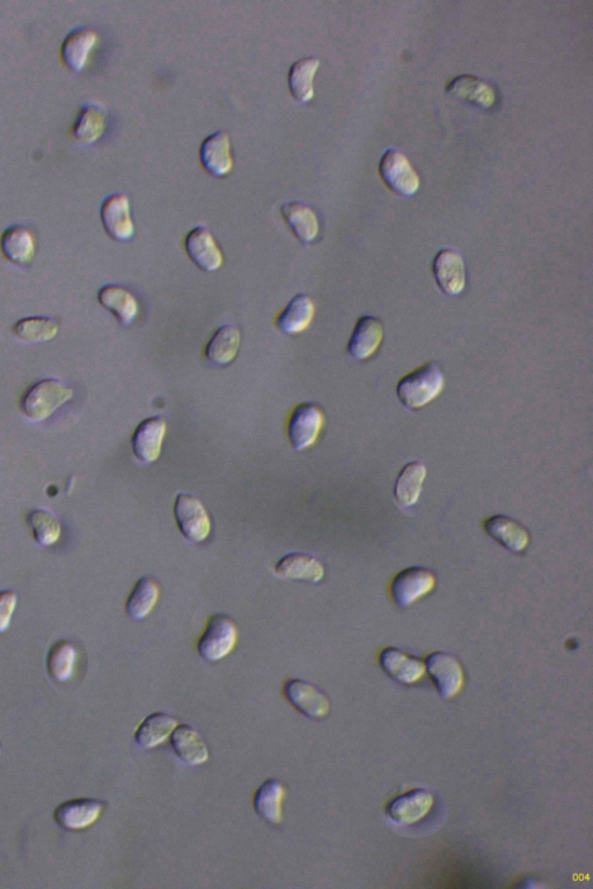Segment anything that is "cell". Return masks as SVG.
<instances>
[{"instance_id": "obj_18", "label": "cell", "mask_w": 593, "mask_h": 889, "mask_svg": "<svg viewBox=\"0 0 593 889\" xmlns=\"http://www.w3.org/2000/svg\"><path fill=\"white\" fill-rule=\"evenodd\" d=\"M0 253L5 260L17 264V266H26L31 263L36 253L33 231L20 224L7 227L0 237Z\"/></svg>"}, {"instance_id": "obj_12", "label": "cell", "mask_w": 593, "mask_h": 889, "mask_svg": "<svg viewBox=\"0 0 593 889\" xmlns=\"http://www.w3.org/2000/svg\"><path fill=\"white\" fill-rule=\"evenodd\" d=\"M185 251L197 268L207 273L221 269L224 255L207 227L197 226L185 238Z\"/></svg>"}, {"instance_id": "obj_7", "label": "cell", "mask_w": 593, "mask_h": 889, "mask_svg": "<svg viewBox=\"0 0 593 889\" xmlns=\"http://www.w3.org/2000/svg\"><path fill=\"white\" fill-rule=\"evenodd\" d=\"M379 172L386 186L401 196H414L421 187L419 174L399 151L390 150L384 154Z\"/></svg>"}, {"instance_id": "obj_9", "label": "cell", "mask_w": 593, "mask_h": 889, "mask_svg": "<svg viewBox=\"0 0 593 889\" xmlns=\"http://www.w3.org/2000/svg\"><path fill=\"white\" fill-rule=\"evenodd\" d=\"M283 695L300 714L311 719H322L331 711V701L325 693L310 682L288 679L283 685Z\"/></svg>"}, {"instance_id": "obj_2", "label": "cell", "mask_w": 593, "mask_h": 889, "mask_svg": "<svg viewBox=\"0 0 593 889\" xmlns=\"http://www.w3.org/2000/svg\"><path fill=\"white\" fill-rule=\"evenodd\" d=\"M444 382L441 366L436 362H429L400 379L397 386L398 398L408 409H422L438 398L443 391Z\"/></svg>"}, {"instance_id": "obj_21", "label": "cell", "mask_w": 593, "mask_h": 889, "mask_svg": "<svg viewBox=\"0 0 593 889\" xmlns=\"http://www.w3.org/2000/svg\"><path fill=\"white\" fill-rule=\"evenodd\" d=\"M99 304L111 312L124 327L133 325L139 314L136 297L123 286L107 284L98 292Z\"/></svg>"}, {"instance_id": "obj_34", "label": "cell", "mask_w": 593, "mask_h": 889, "mask_svg": "<svg viewBox=\"0 0 593 889\" xmlns=\"http://www.w3.org/2000/svg\"><path fill=\"white\" fill-rule=\"evenodd\" d=\"M78 652L75 644L61 639L51 646L47 657L48 673L54 681L65 683L75 674Z\"/></svg>"}, {"instance_id": "obj_26", "label": "cell", "mask_w": 593, "mask_h": 889, "mask_svg": "<svg viewBox=\"0 0 593 889\" xmlns=\"http://www.w3.org/2000/svg\"><path fill=\"white\" fill-rule=\"evenodd\" d=\"M483 528L490 538L512 553H523L530 545L529 532L509 517H490L483 523Z\"/></svg>"}, {"instance_id": "obj_29", "label": "cell", "mask_w": 593, "mask_h": 889, "mask_svg": "<svg viewBox=\"0 0 593 889\" xmlns=\"http://www.w3.org/2000/svg\"><path fill=\"white\" fill-rule=\"evenodd\" d=\"M179 720L166 712H155L146 717L137 727L136 744L143 749L156 748L172 736Z\"/></svg>"}, {"instance_id": "obj_35", "label": "cell", "mask_w": 593, "mask_h": 889, "mask_svg": "<svg viewBox=\"0 0 593 889\" xmlns=\"http://www.w3.org/2000/svg\"><path fill=\"white\" fill-rule=\"evenodd\" d=\"M446 91L481 108L493 107L496 101L493 88L472 76H460L453 79Z\"/></svg>"}, {"instance_id": "obj_11", "label": "cell", "mask_w": 593, "mask_h": 889, "mask_svg": "<svg viewBox=\"0 0 593 889\" xmlns=\"http://www.w3.org/2000/svg\"><path fill=\"white\" fill-rule=\"evenodd\" d=\"M100 217L108 237L115 241H129L135 235L130 201L126 194L108 195L101 203Z\"/></svg>"}, {"instance_id": "obj_36", "label": "cell", "mask_w": 593, "mask_h": 889, "mask_svg": "<svg viewBox=\"0 0 593 889\" xmlns=\"http://www.w3.org/2000/svg\"><path fill=\"white\" fill-rule=\"evenodd\" d=\"M58 323L45 317L24 318L12 327V334L21 342L43 343L54 340L58 334Z\"/></svg>"}, {"instance_id": "obj_31", "label": "cell", "mask_w": 593, "mask_h": 889, "mask_svg": "<svg viewBox=\"0 0 593 889\" xmlns=\"http://www.w3.org/2000/svg\"><path fill=\"white\" fill-rule=\"evenodd\" d=\"M160 589L155 578L150 576L138 579L126 602V612L130 619L142 621L155 609Z\"/></svg>"}, {"instance_id": "obj_19", "label": "cell", "mask_w": 593, "mask_h": 889, "mask_svg": "<svg viewBox=\"0 0 593 889\" xmlns=\"http://www.w3.org/2000/svg\"><path fill=\"white\" fill-rule=\"evenodd\" d=\"M379 661L388 677L402 685H414L427 671L426 665L420 659L395 648L385 649Z\"/></svg>"}, {"instance_id": "obj_32", "label": "cell", "mask_w": 593, "mask_h": 889, "mask_svg": "<svg viewBox=\"0 0 593 889\" xmlns=\"http://www.w3.org/2000/svg\"><path fill=\"white\" fill-rule=\"evenodd\" d=\"M320 66L316 57H307L292 64L289 71V88L298 104H307L314 98V78Z\"/></svg>"}, {"instance_id": "obj_8", "label": "cell", "mask_w": 593, "mask_h": 889, "mask_svg": "<svg viewBox=\"0 0 593 889\" xmlns=\"http://www.w3.org/2000/svg\"><path fill=\"white\" fill-rule=\"evenodd\" d=\"M427 671L444 700L457 696L465 683L464 668L456 657L445 652H434L427 658Z\"/></svg>"}, {"instance_id": "obj_22", "label": "cell", "mask_w": 593, "mask_h": 889, "mask_svg": "<svg viewBox=\"0 0 593 889\" xmlns=\"http://www.w3.org/2000/svg\"><path fill=\"white\" fill-rule=\"evenodd\" d=\"M383 340V323L377 318L362 317L350 337L348 354L356 360L368 359L376 354Z\"/></svg>"}, {"instance_id": "obj_27", "label": "cell", "mask_w": 593, "mask_h": 889, "mask_svg": "<svg viewBox=\"0 0 593 889\" xmlns=\"http://www.w3.org/2000/svg\"><path fill=\"white\" fill-rule=\"evenodd\" d=\"M277 577L282 579L304 580L317 584L325 577V568L316 557L292 553L285 555L275 565Z\"/></svg>"}, {"instance_id": "obj_5", "label": "cell", "mask_w": 593, "mask_h": 889, "mask_svg": "<svg viewBox=\"0 0 593 889\" xmlns=\"http://www.w3.org/2000/svg\"><path fill=\"white\" fill-rule=\"evenodd\" d=\"M437 578L433 571L413 567L402 570L392 579L390 592L395 606L407 608L435 590Z\"/></svg>"}, {"instance_id": "obj_16", "label": "cell", "mask_w": 593, "mask_h": 889, "mask_svg": "<svg viewBox=\"0 0 593 889\" xmlns=\"http://www.w3.org/2000/svg\"><path fill=\"white\" fill-rule=\"evenodd\" d=\"M200 160L203 170L214 178L222 179L228 176L234 166L228 132L217 131L204 139L200 148Z\"/></svg>"}, {"instance_id": "obj_15", "label": "cell", "mask_w": 593, "mask_h": 889, "mask_svg": "<svg viewBox=\"0 0 593 889\" xmlns=\"http://www.w3.org/2000/svg\"><path fill=\"white\" fill-rule=\"evenodd\" d=\"M166 431V421L159 416L146 418L138 424L131 437V446L139 462L150 465L157 461L163 448Z\"/></svg>"}, {"instance_id": "obj_20", "label": "cell", "mask_w": 593, "mask_h": 889, "mask_svg": "<svg viewBox=\"0 0 593 889\" xmlns=\"http://www.w3.org/2000/svg\"><path fill=\"white\" fill-rule=\"evenodd\" d=\"M285 797H287L285 785L277 778H268L254 793V810L268 824L281 825Z\"/></svg>"}, {"instance_id": "obj_25", "label": "cell", "mask_w": 593, "mask_h": 889, "mask_svg": "<svg viewBox=\"0 0 593 889\" xmlns=\"http://www.w3.org/2000/svg\"><path fill=\"white\" fill-rule=\"evenodd\" d=\"M106 128L105 109L95 102H87L78 112L71 135L79 144L92 145L104 136Z\"/></svg>"}, {"instance_id": "obj_6", "label": "cell", "mask_w": 593, "mask_h": 889, "mask_svg": "<svg viewBox=\"0 0 593 889\" xmlns=\"http://www.w3.org/2000/svg\"><path fill=\"white\" fill-rule=\"evenodd\" d=\"M174 517L179 531L188 541L201 543L209 538L211 520L199 498L179 494L174 502Z\"/></svg>"}, {"instance_id": "obj_38", "label": "cell", "mask_w": 593, "mask_h": 889, "mask_svg": "<svg viewBox=\"0 0 593 889\" xmlns=\"http://www.w3.org/2000/svg\"><path fill=\"white\" fill-rule=\"evenodd\" d=\"M17 604L18 597L16 593L7 590L0 591V634H4L9 630Z\"/></svg>"}, {"instance_id": "obj_1", "label": "cell", "mask_w": 593, "mask_h": 889, "mask_svg": "<svg viewBox=\"0 0 593 889\" xmlns=\"http://www.w3.org/2000/svg\"><path fill=\"white\" fill-rule=\"evenodd\" d=\"M73 398L72 388L58 379H43L29 386L21 396L19 408L28 421L40 423Z\"/></svg>"}, {"instance_id": "obj_24", "label": "cell", "mask_w": 593, "mask_h": 889, "mask_svg": "<svg viewBox=\"0 0 593 889\" xmlns=\"http://www.w3.org/2000/svg\"><path fill=\"white\" fill-rule=\"evenodd\" d=\"M175 755L187 766L197 767L208 762L209 748L197 731L189 725L178 726L171 736Z\"/></svg>"}, {"instance_id": "obj_17", "label": "cell", "mask_w": 593, "mask_h": 889, "mask_svg": "<svg viewBox=\"0 0 593 889\" xmlns=\"http://www.w3.org/2000/svg\"><path fill=\"white\" fill-rule=\"evenodd\" d=\"M436 282L446 295L458 296L466 285V270L463 257L451 249H442L433 262Z\"/></svg>"}, {"instance_id": "obj_39", "label": "cell", "mask_w": 593, "mask_h": 889, "mask_svg": "<svg viewBox=\"0 0 593 889\" xmlns=\"http://www.w3.org/2000/svg\"><path fill=\"white\" fill-rule=\"evenodd\" d=\"M0 755H2V747H0Z\"/></svg>"}, {"instance_id": "obj_33", "label": "cell", "mask_w": 593, "mask_h": 889, "mask_svg": "<svg viewBox=\"0 0 593 889\" xmlns=\"http://www.w3.org/2000/svg\"><path fill=\"white\" fill-rule=\"evenodd\" d=\"M426 477L427 469L422 462H411L402 468L394 486V496L397 502L405 508L415 505L422 494Z\"/></svg>"}, {"instance_id": "obj_14", "label": "cell", "mask_w": 593, "mask_h": 889, "mask_svg": "<svg viewBox=\"0 0 593 889\" xmlns=\"http://www.w3.org/2000/svg\"><path fill=\"white\" fill-rule=\"evenodd\" d=\"M99 43V35L92 28L73 29L61 46V60L69 71L80 73L90 64L91 56Z\"/></svg>"}, {"instance_id": "obj_10", "label": "cell", "mask_w": 593, "mask_h": 889, "mask_svg": "<svg viewBox=\"0 0 593 889\" xmlns=\"http://www.w3.org/2000/svg\"><path fill=\"white\" fill-rule=\"evenodd\" d=\"M105 808L106 803L99 799H71L55 808L54 820L63 829L80 832L92 827L101 818Z\"/></svg>"}, {"instance_id": "obj_23", "label": "cell", "mask_w": 593, "mask_h": 889, "mask_svg": "<svg viewBox=\"0 0 593 889\" xmlns=\"http://www.w3.org/2000/svg\"><path fill=\"white\" fill-rule=\"evenodd\" d=\"M314 317H316L314 301L309 296L297 295L281 313H278L275 326L284 334L298 335L310 328Z\"/></svg>"}, {"instance_id": "obj_30", "label": "cell", "mask_w": 593, "mask_h": 889, "mask_svg": "<svg viewBox=\"0 0 593 889\" xmlns=\"http://www.w3.org/2000/svg\"><path fill=\"white\" fill-rule=\"evenodd\" d=\"M241 344V334L237 327L225 325L216 330L208 342L204 356L215 366H228L237 357Z\"/></svg>"}, {"instance_id": "obj_13", "label": "cell", "mask_w": 593, "mask_h": 889, "mask_svg": "<svg viewBox=\"0 0 593 889\" xmlns=\"http://www.w3.org/2000/svg\"><path fill=\"white\" fill-rule=\"evenodd\" d=\"M433 793L415 789L395 798L387 806V817L400 826H412L420 822L433 810Z\"/></svg>"}, {"instance_id": "obj_4", "label": "cell", "mask_w": 593, "mask_h": 889, "mask_svg": "<svg viewBox=\"0 0 593 889\" xmlns=\"http://www.w3.org/2000/svg\"><path fill=\"white\" fill-rule=\"evenodd\" d=\"M326 424L324 410L316 403H300L291 411L288 438L295 451H304L318 442Z\"/></svg>"}, {"instance_id": "obj_28", "label": "cell", "mask_w": 593, "mask_h": 889, "mask_svg": "<svg viewBox=\"0 0 593 889\" xmlns=\"http://www.w3.org/2000/svg\"><path fill=\"white\" fill-rule=\"evenodd\" d=\"M281 213L292 233L303 245H311L318 239L320 224L317 213L306 204L285 203L282 205Z\"/></svg>"}, {"instance_id": "obj_37", "label": "cell", "mask_w": 593, "mask_h": 889, "mask_svg": "<svg viewBox=\"0 0 593 889\" xmlns=\"http://www.w3.org/2000/svg\"><path fill=\"white\" fill-rule=\"evenodd\" d=\"M27 524L31 527L33 538L41 547L55 545L60 540L62 528L53 513L36 509L27 514Z\"/></svg>"}, {"instance_id": "obj_3", "label": "cell", "mask_w": 593, "mask_h": 889, "mask_svg": "<svg viewBox=\"0 0 593 889\" xmlns=\"http://www.w3.org/2000/svg\"><path fill=\"white\" fill-rule=\"evenodd\" d=\"M239 631L231 617L215 614L210 617L202 636L197 642V652L209 663L223 660L236 648Z\"/></svg>"}]
</instances>
